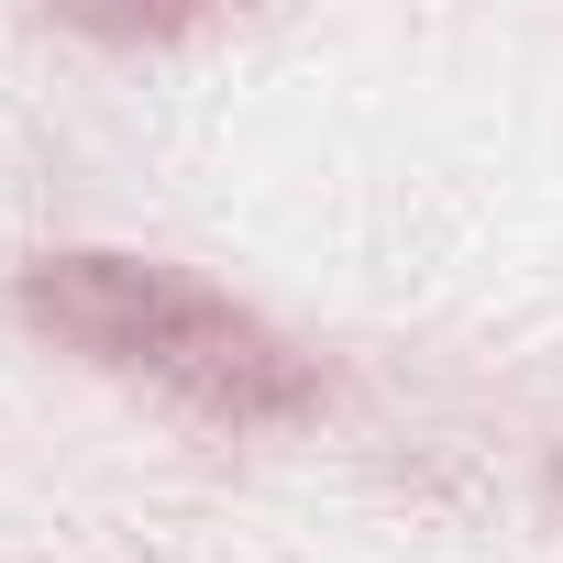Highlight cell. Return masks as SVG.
<instances>
[{"mask_svg":"<svg viewBox=\"0 0 563 563\" xmlns=\"http://www.w3.org/2000/svg\"><path fill=\"white\" fill-rule=\"evenodd\" d=\"M23 321L111 376H155L177 409H199L221 431H288L321 409V376L288 332H265L254 310H232L221 288H199L155 254L89 243V254L23 265Z\"/></svg>","mask_w":563,"mask_h":563,"instance_id":"cell-1","label":"cell"},{"mask_svg":"<svg viewBox=\"0 0 563 563\" xmlns=\"http://www.w3.org/2000/svg\"><path fill=\"white\" fill-rule=\"evenodd\" d=\"M552 497H563V453H552Z\"/></svg>","mask_w":563,"mask_h":563,"instance_id":"cell-2","label":"cell"}]
</instances>
